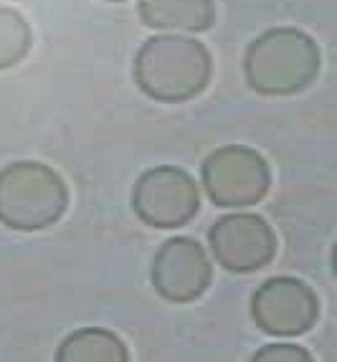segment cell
I'll list each match as a JSON object with an SVG mask.
<instances>
[{
	"label": "cell",
	"instance_id": "6da1fadb",
	"mask_svg": "<svg viewBox=\"0 0 337 362\" xmlns=\"http://www.w3.org/2000/svg\"><path fill=\"white\" fill-rule=\"evenodd\" d=\"M213 74L211 54L190 36H155L135 56L132 76L144 97L183 104L203 94Z\"/></svg>",
	"mask_w": 337,
	"mask_h": 362
},
{
	"label": "cell",
	"instance_id": "7a4b0ae2",
	"mask_svg": "<svg viewBox=\"0 0 337 362\" xmlns=\"http://www.w3.org/2000/svg\"><path fill=\"white\" fill-rule=\"evenodd\" d=\"M322 69L319 46L299 28H269L249 43L244 74L256 94L292 97L317 81Z\"/></svg>",
	"mask_w": 337,
	"mask_h": 362
},
{
	"label": "cell",
	"instance_id": "3957f363",
	"mask_svg": "<svg viewBox=\"0 0 337 362\" xmlns=\"http://www.w3.org/2000/svg\"><path fill=\"white\" fill-rule=\"evenodd\" d=\"M69 206L64 177L36 160H18L0 170V223L13 230H43L59 223Z\"/></svg>",
	"mask_w": 337,
	"mask_h": 362
},
{
	"label": "cell",
	"instance_id": "277c9868",
	"mask_svg": "<svg viewBox=\"0 0 337 362\" xmlns=\"http://www.w3.org/2000/svg\"><path fill=\"white\" fill-rule=\"evenodd\" d=\"M205 195L218 208L256 206L271 187V170L264 155L251 147L226 145L205 157L200 168Z\"/></svg>",
	"mask_w": 337,
	"mask_h": 362
},
{
	"label": "cell",
	"instance_id": "5b68a950",
	"mask_svg": "<svg viewBox=\"0 0 337 362\" xmlns=\"http://www.w3.org/2000/svg\"><path fill=\"white\" fill-rule=\"evenodd\" d=\"M132 211L150 228H181L200 211L198 182L173 165L147 170L132 187Z\"/></svg>",
	"mask_w": 337,
	"mask_h": 362
},
{
	"label": "cell",
	"instance_id": "8992f818",
	"mask_svg": "<svg viewBox=\"0 0 337 362\" xmlns=\"http://www.w3.org/2000/svg\"><path fill=\"white\" fill-rule=\"evenodd\" d=\"M251 317L271 337H299L317 325V294L302 279H266L251 296Z\"/></svg>",
	"mask_w": 337,
	"mask_h": 362
},
{
	"label": "cell",
	"instance_id": "52a82bcc",
	"mask_svg": "<svg viewBox=\"0 0 337 362\" xmlns=\"http://www.w3.org/2000/svg\"><path fill=\"white\" fill-rule=\"evenodd\" d=\"M213 259L231 274H253L277 256V233L261 216L231 213L208 228Z\"/></svg>",
	"mask_w": 337,
	"mask_h": 362
},
{
	"label": "cell",
	"instance_id": "ba28073f",
	"mask_svg": "<svg viewBox=\"0 0 337 362\" xmlns=\"http://www.w3.org/2000/svg\"><path fill=\"white\" fill-rule=\"evenodd\" d=\"M152 286L165 302H195L213 281V266L195 238L175 235L160 246L150 269Z\"/></svg>",
	"mask_w": 337,
	"mask_h": 362
},
{
	"label": "cell",
	"instance_id": "9c48e42d",
	"mask_svg": "<svg viewBox=\"0 0 337 362\" xmlns=\"http://www.w3.org/2000/svg\"><path fill=\"white\" fill-rule=\"evenodd\" d=\"M139 18L147 28L203 33L216 23L213 0H139Z\"/></svg>",
	"mask_w": 337,
	"mask_h": 362
},
{
	"label": "cell",
	"instance_id": "30bf717a",
	"mask_svg": "<svg viewBox=\"0 0 337 362\" xmlns=\"http://www.w3.org/2000/svg\"><path fill=\"white\" fill-rule=\"evenodd\" d=\"M59 362H127V344L102 327H84L69 334L56 350Z\"/></svg>",
	"mask_w": 337,
	"mask_h": 362
},
{
	"label": "cell",
	"instance_id": "8fae6325",
	"mask_svg": "<svg viewBox=\"0 0 337 362\" xmlns=\"http://www.w3.org/2000/svg\"><path fill=\"white\" fill-rule=\"evenodd\" d=\"M30 43H33V33L28 21L18 11L0 6V71L18 66L28 56Z\"/></svg>",
	"mask_w": 337,
	"mask_h": 362
},
{
	"label": "cell",
	"instance_id": "7c38bea8",
	"mask_svg": "<svg viewBox=\"0 0 337 362\" xmlns=\"http://www.w3.org/2000/svg\"><path fill=\"white\" fill-rule=\"evenodd\" d=\"M253 362H312V355L302 350L299 344L289 342H274L264 344L259 352H253Z\"/></svg>",
	"mask_w": 337,
	"mask_h": 362
},
{
	"label": "cell",
	"instance_id": "4fadbf2b",
	"mask_svg": "<svg viewBox=\"0 0 337 362\" xmlns=\"http://www.w3.org/2000/svg\"><path fill=\"white\" fill-rule=\"evenodd\" d=\"M107 3H125V0H107Z\"/></svg>",
	"mask_w": 337,
	"mask_h": 362
}]
</instances>
